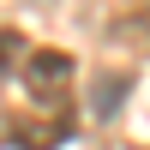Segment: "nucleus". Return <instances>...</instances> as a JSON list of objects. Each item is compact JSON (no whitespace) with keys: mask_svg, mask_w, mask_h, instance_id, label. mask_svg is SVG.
I'll use <instances>...</instances> for the list:
<instances>
[{"mask_svg":"<svg viewBox=\"0 0 150 150\" xmlns=\"http://www.w3.org/2000/svg\"><path fill=\"white\" fill-rule=\"evenodd\" d=\"M24 54H30V42H24L18 30H0V72H18Z\"/></svg>","mask_w":150,"mask_h":150,"instance_id":"obj_3","label":"nucleus"},{"mask_svg":"<svg viewBox=\"0 0 150 150\" xmlns=\"http://www.w3.org/2000/svg\"><path fill=\"white\" fill-rule=\"evenodd\" d=\"M18 72H24V90H30L36 102H48V108H60V96H66L72 78H78L72 54H60V48H30Z\"/></svg>","mask_w":150,"mask_h":150,"instance_id":"obj_1","label":"nucleus"},{"mask_svg":"<svg viewBox=\"0 0 150 150\" xmlns=\"http://www.w3.org/2000/svg\"><path fill=\"white\" fill-rule=\"evenodd\" d=\"M66 138H72V114L66 108H48V114H36V120H12V144L18 150H54Z\"/></svg>","mask_w":150,"mask_h":150,"instance_id":"obj_2","label":"nucleus"}]
</instances>
